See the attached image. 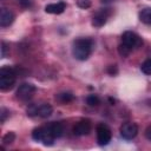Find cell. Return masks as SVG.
I'll return each instance as SVG.
<instances>
[{"mask_svg":"<svg viewBox=\"0 0 151 151\" xmlns=\"http://www.w3.org/2000/svg\"><path fill=\"white\" fill-rule=\"evenodd\" d=\"M131 51H132V48H130L129 46H126V45L123 44V42L118 46V53H119L122 57H127V55L131 53Z\"/></svg>","mask_w":151,"mask_h":151,"instance_id":"obj_18","label":"cell"},{"mask_svg":"<svg viewBox=\"0 0 151 151\" xmlns=\"http://www.w3.org/2000/svg\"><path fill=\"white\" fill-rule=\"evenodd\" d=\"M35 92V86L28 83L21 84L17 90V98L20 100H28L33 97Z\"/></svg>","mask_w":151,"mask_h":151,"instance_id":"obj_8","label":"cell"},{"mask_svg":"<svg viewBox=\"0 0 151 151\" xmlns=\"http://www.w3.org/2000/svg\"><path fill=\"white\" fill-rule=\"evenodd\" d=\"M47 127H48V130L51 131V133L53 134L54 138H59L64 133V126L60 123H55V122L50 123V124H47Z\"/></svg>","mask_w":151,"mask_h":151,"instance_id":"obj_12","label":"cell"},{"mask_svg":"<svg viewBox=\"0 0 151 151\" xmlns=\"http://www.w3.org/2000/svg\"><path fill=\"white\" fill-rule=\"evenodd\" d=\"M101 1H103V2H110L111 0H101Z\"/></svg>","mask_w":151,"mask_h":151,"instance_id":"obj_26","label":"cell"},{"mask_svg":"<svg viewBox=\"0 0 151 151\" xmlns=\"http://www.w3.org/2000/svg\"><path fill=\"white\" fill-rule=\"evenodd\" d=\"M122 42L125 44L126 46H129L132 50L133 48H139L143 45L142 38L137 33H134L132 31H126V32L123 33V35H122Z\"/></svg>","mask_w":151,"mask_h":151,"instance_id":"obj_5","label":"cell"},{"mask_svg":"<svg viewBox=\"0 0 151 151\" xmlns=\"http://www.w3.org/2000/svg\"><path fill=\"white\" fill-rule=\"evenodd\" d=\"M145 137H146L149 140H151V125L146 127V130H145Z\"/></svg>","mask_w":151,"mask_h":151,"instance_id":"obj_24","label":"cell"},{"mask_svg":"<svg viewBox=\"0 0 151 151\" xmlns=\"http://www.w3.org/2000/svg\"><path fill=\"white\" fill-rule=\"evenodd\" d=\"M96 133H97V142H98L99 145L104 146V145H107L111 142L112 132H111L110 127L106 124H104V123L98 124L97 127H96Z\"/></svg>","mask_w":151,"mask_h":151,"instance_id":"obj_4","label":"cell"},{"mask_svg":"<svg viewBox=\"0 0 151 151\" xmlns=\"http://www.w3.org/2000/svg\"><path fill=\"white\" fill-rule=\"evenodd\" d=\"M119 131H120V136H122L124 139L131 140V139H133V138L137 136V133H138V126H137L136 123L126 122V123H124V124L120 126Z\"/></svg>","mask_w":151,"mask_h":151,"instance_id":"obj_6","label":"cell"},{"mask_svg":"<svg viewBox=\"0 0 151 151\" xmlns=\"http://www.w3.org/2000/svg\"><path fill=\"white\" fill-rule=\"evenodd\" d=\"M8 116V111L6 109H1V113H0V122L4 123L6 120V117Z\"/></svg>","mask_w":151,"mask_h":151,"instance_id":"obj_21","label":"cell"},{"mask_svg":"<svg viewBox=\"0 0 151 151\" xmlns=\"http://www.w3.org/2000/svg\"><path fill=\"white\" fill-rule=\"evenodd\" d=\"M107 72H109L111 76H114V74L117 73V67H116L114 65H111V66L107 68Z\"/></svg>","mask_w":151,"mask_h":151,"instance_id":"obj_23","label":"cell"},{"mask_svg":"<svg viewBox=\"0 0 151 151\" xmlns=\"http://www.w3.org/2000/svg\"><path fill=\"white\" fill-rule=\"evenodd\" d=\"M99 103H100V99L96 94H90L86 97V104L90 106H97L99 105Z\"/></svg>","mask_w":151,"mask_h":151,"instance_id":"obj_16","label":"cell"},{"mask_svg":"<svg viewBox=\"0 0 151 151\" xmlns=\"http://www.w3.org/2000/svg\"><path fill=\"white\" fill-rule=\"evenodd\" d=\"M32 138L37 142H41L44 145L46 146H51L54 144V137L51 133V131L48 130L47 125L42 126V127H35L32 131Z\"/></svg>","mask_w":151,"mask_h":151,"instance_id":"obj_3","label":"cell"},{"mask_svg":"<svg viewBox=\"0 0 151 151\" xmlns=\"http://www.w3.org/2000/svg\"><path fill=\"white\" fill-rule=\"evenodd\" d=\"M14 21V14L12 11L7 8H1L0 11V26L1 27H7Z\"/></svg>","mask_w":151,"mask_h":151,"instance_id":"obj_10","label":"cell"},{"mask_svg":"<svg viewBox=\"0 0 151 151\" xmlns=\"http://www.w3.org/2000/svg\"><path fill=\"white\" fill-rule=\"evenodd\" d=\"M17 79L15 71L9 66H4L0 70V88L2 91L9 90L13 87Z\"/></svg>","mask_w":151,"mask_h":151,"instance_id":"obj_2","label":"cell"},{"mask_svg":"<svg viewBox=\"0 0 151 151\" xmlns=\"http://www.w3.org/2000/svg\"><path fill=\"white\" fill-rule=\"evenodd\" d=\"M66 9V4L64 1H59L55 4H48L45 7V12L50 14H61Z\"/></svg>","mask_w":151,"mask_h":151,"instance_id":"obj_11","label":"cell"},{"mask_svg":"<svg viewBox=\"0 0 151 151\" xmlns=\"http://www.w3.org/2000/svg\"><path fill=\"white\" fill-rule=\"evenodd\" d=\"M110 14H111V11L109 8H100V9H98L93 14V17H92V22H91L92 26L97 27V28L104 26L106 24L107 19H109Z\"/></svg>","mask_w":151,"mask_h":151,"instance_id":"obj_7","label":"cell"},{"mask_svg":"<svg viewBox=\"0 0 151 151\" xmlns=\"http://www.w3.org/2000/svg\"><path fill=\"white\" fill-rule=\"evenodd\" d=\"M18 2H19L20 6L24 7V8H27V7L31 6V0H18Z\"/></svg>","mask_w":151,"mask_h":151,"instance_id":"obj_22","label":"cell"},{"mask_svg":"<svg viewBox=\"0 0 151 151\" xmlns=\"http://www.w3.org/2000/svg\"><path fill=\"white\" fill-rule=\"evenodd\" d=\"M139 20L146 25H151V8L146 7L139 12Z\"/></svg>","mask_w":151,"mask_h":151,"instance_id":"obj_14","label":"cell"},{"mask_svg":"<svg viewBox=\"0 0 151 151\" xmlns=\"http://www.w3.org/2000/svg\"><path fill=\"white\" fill-rule=\"evenodd\" d=\"M140 70L144 74L151 76V59H146L142 65H140Z\"/></svg>","mask_w":151,"mask_h":151,"instance_id":"obj_17","label":"cell"},{"mask_svg":"<svg viewBox=\"0 0 151 151\" xmlns=\"http://www.w3.org/2000/svg\"><path fill=\"white\" fill-rule=\"evenodd\" d=\"M92 125L88 119H81L73 126V133L76 136H86L91 132Z\"/></svg>","mask_w":151,"mask_h":151,"instance_id":"obj_9","label":"cell"},{"mask_svg":"<svg viewBox=\"0 0 151 151\" xmlns=\"http://www.w3.org/2000/svg\"><path fill=\"white\" fill-rule=\"evenodd\" d=\"M77 5L80 8H88L91 6V0H77Z\"/></svg>","mask_w":151,"mask_h":151,"instance_id":"obj_20","label":"cell"},{"mask_svg":"<svg viewBox=\"0 0 151 151\" xmlns=\"http://www.w3.org/2000/svg\"><path fill=\"white\" fill-rule=\"evenodd\" d=\"M1 57H6V45L5 42H1Z\"/></svg>","mask_w":151,"mask_h":151,"instance_id":"obj_25","label":"cell"},{"mask_svg":"<svg viewBox=\"0 0 151 151\" xmlns=\"http://www.w3.org/2000/svg\"><path fill=\"white\" fill-rule=\"evenodd\" d=\"M53 112V107L50 104H41L37 107V116H39L40 118H47L52 114Z\"/></svg>","mask_w":151,"mask_h":151,"instance_id":"obj_13","label":"cell"},{"mask_svg":"<svg viewBox=\"0 0 151 151\" xmlns=\"http://www.w3.org/2000/svg\"><path fill=\"white\" fill-rule=\"evenodd\" d=\"M92 47H93V41L88 38H79L76 39L73 41L72 45V53L74 55L76 59L78 60H86L91 52H92Z\"/></svg>","mask_w":151,"mask_h":151,"instance_id":"obj_1","label":"cell"},{"mask_svg":"<svg viewBox=\"0 0 151 151\" xmlns=\"http://www.w3.org/2000/svg\"><path fill=\"white\" fill-rule=\"evenodd\" d=\"M55 99L58 101H60L61 104H67V103H71L74 99V96L71 92H61V93L55 96Z\"/></svg>","mask_w":151,"mask_h":151,"instance_id":"obj_15","label":"cell"},{"mask_svg":"<svg viewBox=\"0 0 151 151\" xmlns=\"http://www.w3.org/2000/svg\"><path fill=\"white\" fill-rule=\"evenodd\" d=\"M15 139V133L14 132H7L4 137H2V143L4 144H12Z\"/></svg>","mask_w":151,"mask_h":151,"instance_id":"obj_19","label":"cell"}]
</instances>
